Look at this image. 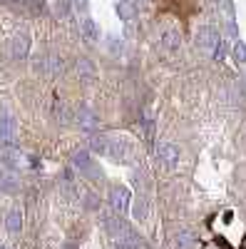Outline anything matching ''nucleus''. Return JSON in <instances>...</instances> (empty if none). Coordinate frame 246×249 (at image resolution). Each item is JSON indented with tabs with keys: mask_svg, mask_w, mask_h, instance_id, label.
I'll list each match as a JSON object with an SVG mask.
<instances>
[{
	"mask_svg": "<svg viewBox=\"0 0 246 249\" xmlns=\"http://www.w3.org/2000/svg\"><path fill=\"white\" fill-rule=\"evenodd\" d=\"M90 150L99 157H107V150H110V137L107 135H95L90 140Z\"/></svg>",
	"mask_w": 246,
	"mask_h": 249,
	"instance_id": "12",
	"label": "nucleus"
},
{
	"mask_svg": "<svg viewBox=\"0 0 246 249\" xmlns=\"http://www.w3.org/2000/svg\"><path fill=\"white\" fill-rule=\"evenodd\" d=\"M72 5H75L80 13H85V10H87V0H72Z\"/></svg>",
	"mask_w": 246,
	"mask_h": 249,
	"instance_id": "26",
	"label": "nucleus"
},
{
	"mask_svg": "<svg viewBox=\"0 0 246 249\" xmlns=\"http://www.w3.org/2000/svg\"><path fill=\"white\" fill-rule=\"evenodd\" d=\"M82 130H95L97 127V117H95V112L92 110H87V107H77V112H75V117H72Z\"/></svg>",
	"mask_w": 246,
	"mask_h": 249,
	"instance_id": "9",
	"label": "nucleus"
},
{
	"mask_svg": "<svg viewBox=\"0 0 246 249\" xmlns=\"http://www.w3.org/2000/svg\"><path fill=\"white\" fill-rule=\"evenodd\" d=\"M5 227H8L10 234H17L20 230H23V214H20V210H10V212H8Z\"/></svg>",
	"mask_w": 246,
	"mask_h": 249,
	"instance_id": "14",
	"label": "nucleus"
},
{
	"mask_svg": "<svg viewBox=\"0 0 246 249\" xmlns=\"http://www.w3.org/2000/svg\"><path fill=\"white\" fill-rule=\"evenodd\" d=\"M30 53V33L20 30L13 40H10V57L13 60H25Z\"/></svg>",
	"mask_w": 246,
	"mask_h": 249,
	"instance_id": "3",
	"label": "nucleus"
},
{
	"mask_svg": "<svg viewBox=\"0 0 246 249\" xmlns=\"http://www.w3.org/2000/svg\"><path fill=\"white\" fill-rule=\"evenodd\" d=\"M112 249H132V247H127V244H125V242H117V244H115V247H112Z\"/></svg>",
	"mask_w": 246,
	"mask_h": 249,
	"instance_id": "28",
	"label": "nucleus"
},
{
	"mask_svg": "<svg viewBox=\"0 0 246 249\" xmlns=\"http://www.w3.org/2000/svg\"><path fill=\"white\" fill-rule=\"evenodd\" d=\"M231 53H234V60L236 62H246V43H244V40H236Z\"/></svg>",
	"mask_w": 246,
	"mask_h": 249,
	"instance_id": "23",
	"label": "nucleus"
},
{
	"mask_svg": "<svg viewBox=\"0 0 246 249\" xmlns=\"http://www.w3.org/2000/svg\"><path fill=\"white\" fill-rule=\"evenodd\" d=\"M97 197L95 195H87V207H90V210H95V207H97V202H95Z\"/></svg>",
	"mask_w": 246,
	"mask_h": 249,
	"instance_id": "27",
	"label": "nucleus"
},
{
	"mask_svg": "<svg viewBox=\"0 0 246 249\" xmlns=\"http://www.w3.org/2000/svg\"><path fill=\"white\" fill-rule=\"evenodd\" d=\"M212 55H214V60H224L229 55V45H227V40L224 37H219L216 40V45H214V50H212Z\"/></svg>",
	"mask_w": 246,
	"mask_h": 249,
	"instance_id": "22",
	"label": "nucleus"
},
{
	"mask_svg": "<svg viewBox=\"0 0 246 249\" xmlns=\"http://www.w3.org/2000/svg\"><path fill=\"white\" fill-rule=\"evenodd\" d=\"M72 167L80 172V175H85V177H102V172H97V167H95V162H92V157H90V152L87 150H77V152H72Z\"/></svg>",
	"mask_w": 246,
	"mask_h": 249,
	"instance_id": "1",
	"label": "nucleus"
},
{
	"mask_svg": "<svg viewBox=\"0 0 246 249\" xmlns=\"http://www.w3.org/2000/svg\"><path fill=\"white\" fill-rule=\"evenodd\" d=\"M174 249H194V237L189 232H179L174 237Z\"/></svg>",
	"mask_w": 246,
	"mask_h": 249,
	"instance_id": "20",
	"label": "nucleus"
},
{
	"mask_svg": "<svg viewBox=\"0 0 246 249\" xmlns=\"http://www.w3.org/2000/svg\"><path fill=\"white\" fill-rule=\"evenodd\" d=\"M17 137V122L10 115H0V142L13 144Z\"/></svg>",
	"mask_w": 246,
	"mask_h": 249,
	"instance_id": "8",
	"label": "nucleus"
},
{
	"mask_svg": "<svg viewBox=\"0 0 246 249\" xmlns=\"http://www.w3.org/2000/svg\"><path fill=\"white\" fill-rule=\"evenodd\" d=\"M130 199H132V192L127 190V187H122V184L110 187V207H112V212L122 214L130 207Z\"/></svg>",
	"mask_w": 246,
	"mask_h": 249,
	"instance_id": "2",
	"label": "nucleus"
},
{
	"mask_svg": "<svg viewBox=\"0 0 246 249\" xmlns=\"http://www.w3.org/2000/svg\"><path fill=\"white\" fill-rule=\"evenodd\" d=\"M63 70H65V60L57 55H50V75H60Z\"/></svg>",
	"mask_w": 246,
	"mask_h": 249,
	"instance_id": "24",
	"label": "nucleus"
},
{
	"mask_svg": "<svg viewBox=\"0 0 246 249\" xmlns=\"http://www.w3.org/2000/svg\"><path fill=\"white\" fill-rule=\"evenodd\" d=\"M159 43L167 48V50H179V45H181V37H179V33L177 30H162L159 33Z\"/></svg>",
	"mask_w": 246,
	"mask_h": 249,
	"instance_id": "11",
	"label": "nucleus"
},
{
	"mask_svg": "<svg viewBox=\"0 0 246 249\" xmlns=\"http://www.w3.org/2000/svg\"><path fill=\"white\" fill-rule=\"evenodd\" d=\"M147 214H149L147 199H145V197H137V199H134V204H132V217H134L137 222H145V219H147Z\"/></svg>",
	"mask_w": 246,
	"mask_h": 249,
	"instance_id": "16",
	"label": "nucleus"
},
{
	"mask_svg": "<svg viewBox=\"0 0 246 249\" xmlns=\"http://www.w3.org/2000/svg\"><path fill=\"white\" fill-rule=\"evenodd\" d=\"M75 70H77L80 80H85V82H90V80L95 77V68H92V62H90V60H85V57H80V60L75 62Z\"/></svg>",
	"mask_w": 246,
	"mask_h": 249,
	"instance_id": "15",
	"label": "nucleus"
},
{
	"mask_svg": "<svg viewBox=\"0 0 246 249\" xmlns=\"http://www.w3.org/2000/svg\"><path fill=\"white\" fill-rule=\"evenodd\" d=\"M115 10H117L119 20H125V23H130V20L134 18V8H132V3H130V0H117Z\"/></svg>",
	"mask_w": 246,
	"mask_h": 249,
	"instance_id": "18",
	"label": "nucleus"
},
{
	"mask_svg": "<svg viewBox=\"0 0 246 249\" xmlns=\"http://www.w3.org/2000/svg\"><path fill=\"white\" fill-rule=\"evenodd\" d=\"M0 249H8V247H3V244H0Z\"/></svg>",
	"mask_w": 246,
	"mask_h": 249,
	"instance_id": "30",
	"label": "nucleus"
},
{
	"mask_svg": "<svg viewBox=\"0 0 246 249\" xmlns=\"http://www.w3.org/2000/svg\"><path fill=\"white\" fill-rule=\"evenodd\" d=\"M102 224H105V230H107L115 239H119L122 234L127 232L125 222H122V214H117V212H112V214H102Z\"/></svg>",
	"mask_w": 246,
	"mask_h": 249,
	"instance_id": "7",
	"label": "nucleus"
},
{
	"mask_svg": "<svg viewBox=\"0 0 246 249\" xmlns=\"http://www.w3.org/2000/svg\"><path fill=\"white\" fill-rule=\"evenodd\" d=\"M55 15L57 18H67L70 15V0H57L55 3Z\"/></svg>",
	"mask_w": 246,
	"mask_h": 249,
	"instance_id": "25",
	"label": "nucleus"
},
{
	"mask_svg": "<svg viewBox=\"0 0 246 249\" xmlns=\"http://www.w3.org/2000/svg\"><path fill=\"white\" fill-rule=\"evenodd\" d=\"M137 3H147V0H137Z\"/></svg>",
	"mask_w": 246,
	"mask_h": 249,
	"instance_id": "29",
	"label": "nucleus"
},
{
	"mask_svg": "<svg viewBox=\"0 0 246 249\" xmlns=\"http://www.w3.org/2000/svg\"><path fill=\"white\" fill-rule=\"evenodd\" d=\"M80 30H82V37H85L87 43H97L99 28L95 25V20H92V18H82V20H80Z\"/></svg>",
	"mask_w": 246,
	"mask_h": 249,
	"instance_id": "10",
	"label": "nucleus"
},
{
	"mask_svg": "<svg viewBox=\"0 0 246 249\" xmlns=\"http://www.w3.org/2000/svg\"><path fill=\"white\" fill-rule=\"evenodd\" d=\"M154 152H157V160L162 162V164H167V167H174V164H179V147L177 144H172V142H159L157 147H154Z\"/></svg>",
	"mask_w": 246,
	"mask_h": 249,
	"instance_id": "4",
	"label": "nucleus"
},
{
	"mask_svg": "<svg viewBox=\"0 0 246 249\" xmlns=\"http://www.w3.org/2000/svg\"><path fill=\"white\" fill-rule=\"evenodd\" d=\"M194 37H197V45H199L201 50H209V53H212V50H214V45H216V40H219L221 35H219L212 25H199Z\"/></svg>",
	"mask_w": 246,
	"mask_h": 249,
	"instance_id": "6",
	"label": "nucleus"
},
{
	"mask_svg": "<svg viewBox=\"0 0 246 249\" xmlns=\"http://www.w3.org/2000/svg\"><path fill=\"white\" fill-rule=\"evenodd\" d=\"M0 160H3L8 167H17V164H20V152H15V150H0Z\"/></svg>",
	"mask_w": 246,
	"mask_h": 249,
	"instance_id": "21",
	"label": "nucleus"
},
{
	"mask_svg": "<svg viewBox=\"0 0 246 249\" xmlns=\"http://www.w3.org/2000/svg\"><path fill=\"white\" fill-rule=\"evenodd\" d=\"M132 155V147L127 140L122 137H110V150H107V157L115 160V162H127Z\"/></svg>",
	"mask_w": 246,
	"mask_h": 249,
	"instance_id": "5",
	"label": "nucleus"
},
{
	"mask_svg": "<svg viewBox=\"0 0 246 249\" xmlns=\"http://www.w3.org/2000/svg\"><path fill=\"white\" fill-rule=\"evenodd\" d=\"M17 190H20V179H15V175H10V172H3V175H0V192L15 195Z\"/></svg>",
	"mask_w": 246,
	"mask_h": 249,
	"instance_id": "13",
	"label": "nucleus"
},
{
	"mask_svg": "<svg viewBox=\"0 0 246 249\" xmlns=\"http://www.w3.org/2000/svg\"><path fill=\"white\" fill-rule=\"evenodd\" d=\"M52 110H55V117H57L60 122H70V120L75 117L72 110L65 105V102H60V100H55V107H52Z\"/></svg>",
	"mask_w": 246,
	"mask_h": 249,
	"instance_id": "19",
	"label": "nucleus"
},
{
	"mask_svg": "<svg viewBox=\"0 0 246 249\" xmlns=\"http://www.w3.org/2000/svg\"><path fill=\"white\" fill-rule=\"evenodd\" d=\"M33 72L35 75H50V55H35L33 57Z\"/></svg>",
	"mask_w": 246,
	"mask_h": 249,
	"instance_id": "17",
	"label": "nucleus"
}]
</instances>
